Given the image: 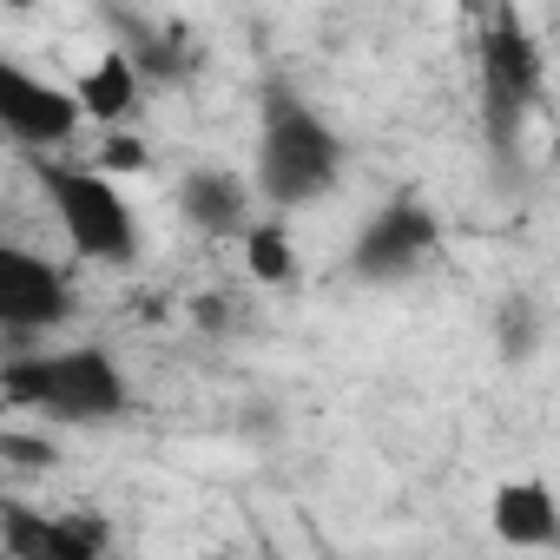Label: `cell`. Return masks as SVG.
I'll return each instance as SVG.
<instances>
[{
    "instance_id": "cell-1",
    "label": "cell",
    "mask_w": 560,
    "mask_h": 560,
    "mask_svg": "<svg viewBox=\"0 0 560 560\" xmlns=\"http://www.w3.org/2000/svg\"><path fill=\"white\" fill-rule=\"evenodd\" d=\"M343 178V139L337 126L304 106L291 86H270L264 93V119H257V165H250V185L270 211H298V205H317L330 198Z\"/></svg>"
},
{
    "instance_id": "cell-2",
    "label": "cell",
    "mask_w": 560,
    "mask_h": 560,
    "mask_svg": "<svg viewBox=\"0 0 560 560\" xmlns=\"http://www.w3.org/2000/svg\"><path fill=\"white\" fill-rule=\"evenodd\" d=\"M14 409L47 416V422H73V429H100L119 422L132 409V383L119 370L113 350L73 343V350H40V357H14L8 376H0Z\"/></svg>"
},
{
    "instance_id": "cell-3",
    "label": "cell",
    "mask_w": 560,
    "mask_h": 560,
    "mask_svg": "<svg viewBox=\"0 0 560 560\" xmlns=\"http://www.w3.org/2000/svg\"><path fill=\"white\" fill-rule=\"evenodd\" d=\"M475 73H481V139L494 152L501 172H514L527 119L547 93V54L534 40V27L514 8H494L475 34Z\"/></svg>"
},
{
    "instance_id": "cell-4",
    "label": "cell",
    "mask_w": 560,
    "mask_h": 560,
    "mask_svg": "<svg viewBox=\"0 0 560 560\" xmlns=\"http://www.w3.org/2000/svg\"><path fill=\"white\" fill-rule=\"evenodd\" d=\"M34 178L73 244V257L126 270L139 257V218L126 205V191L100 172V165H67V159H34Z\"/></svg>"
},
{
    "instance_id": "cell-5",
    "label": "cell",
    "mask_w": 560,
    "mask_h": 560,
    "mask_svg": "<svg viewBox=\"0 0 560 560\" xmlns=\"http://www.w3.org/2000/svg\"><path fill=\"white\" fill-rule=\"evenodd\" d=\"M435 250H442V218L429 211V198L396 191V198L376 205L370 224L357 231V244H350V270L363 277V284H402V277H416Z\"/></svg>"
},
{
    "instance_id": "cell-6",
    "label": "cell",
    "mask_w": 560,
    "mask_h": 560,
    "mask_svg": "<svg viewBox=\"0 0 560 560\" xmlns=\"http://www.w3.org/2000/svg\"><path fill=\"white\" fill-rule=\"evenodd\" d=\"M73 311H80V291L60 264L21 244L0 250V324H8V337H47L73 324Z\"/></svg>"
},
{
    "instance_id": "cell-7",
    "label": "cell",
    "mask_w": 560,
    "mask_h": 560,
    "mask_svg": "<svg viewBox=\"0 0 560 560\" xmlns=\"http://www.w3.org/2000/svg\"><path fill=\"white\" fill-rule=\"evenodd\" d=\"M80 119H86V106H80L73 86H54V80L27 73V67H14V60H0V126H8V139H14L21 152H54V145H67V139L80 132Z\"/></svg>"
},
{
    "instance_id": "cell-8",
    "label": "cell",
    "mask_w": 560,
    "mask_h": 560,
    "mask_svg": "<svg viewBox=\"0 0 560 560\" xmlns=\"http://www.w3.org/2000/svg\"><path fill=\"white\" fill-rule=\"evenodd\" d=\"M0 540H8V560H106L113 553V527L106 514H40L21 494L0 501Z\"/></svg>"
},
{
    "instance_id": "cell-9",
    "label": "cell",
    "mask_w": 560,
    "mask_h": 560,
    "mask_svg": "<svg viewBox=\"0 0 560 560\" xmlns=\"http://www.w3.org/2000/svg\"><path fill=\"white\" fill-rule=\"evenodd\" d=\"M488 527L514 553H547L560 547V494L540 475H508L488 501Z\"/></svg>"
},
{
    "instance_id": "cell-10",
    "label": "cell",
    "mask_w": 560,
    "mask_h": 560,
    "mask_svg": "<svg viewBox=\"0 0 560 560\" xmlns=\"http://www.w3.org/2000/svg\"><path fill=\"white\" fill-rule=\"evenodd\" d=\"M250 198H257V185L250 178H237V172H224V165H198V172H185V185H178V218L198 231V237H244L257 218H250Z\"/></svg>"
},
{
    "instance_id": "cell-11",
    "label": "cell",
    "mask_w": 560,
    "mask_h": 560,
    "mask_svg": "<svg viewBox=\"0 0 560 560\" xmlns=\"http://www.w3.org/2000/svg\"><path fill=\"white\" fill-rule=\"evenodd\" d=\"M139 86H145V73L132 67V54H126V47H106V60H93V67L73 80V93H80L86 119H100L106 132H119V126L139 113Z\"/></svg>"
},
{
    "instance_id": "cell-12",
    "label": "cell",
    "mask_w": 560,
    "mask_h": 560,
    "mask_svg": "<svg viewBox=\"0 0 560 560\" xmlns=\"http://www.w3.org/2000/svg\"><path fill=\"white\" fill-rule=\"evenodd\" d=\"M244 270L257 277V284H291V277H298L291 231L277 224V218H264V224H250V231H244Z\"/></svg>"
},
{
    "instance_id": "cell-13",
    "label": "cell",
    "mask_w": 560,
    "mask_h": 560,
    "mask_svg": "<svg viewBox=\"0 0 560 560\" xmlns=\"http://www.w3.org/2000/svg\"><path fill=\"white\" fill-rule=\"evenodd\" d=\"M139 165H145V145H139L132 132H106V145H100V172L119 178V172H139Z\"/></svg>"
},
{
    "instance_id": "cell-14",
    "label": "cell",
    "mask_w": 560,
    "mask_h": 560,
    "mask_svg": "<svg viewBox=\"0 0 560 560\" xmlns=\"http://www.w3.org/2000/svg\"><path fill=\"white\" fill-rule=\"evenodd\" d=\"M501 350H508V357H527V350H534V304L514 298V304L501 311Z\"/></svg>"
},
{
    "instance_id": "cell-15",
    "label": "cell",
    "mask_w": 560,
    "mask_h": 560,
    "mask_svg": "<svg viewBox=\"0 0 560 560\" xmlns=\"http://www.w3.org/2000/svg\"><path fill=\"white\" fill-rule=\"evenodd\" d=\"M0 455H14V462H54V442H27V435H0Z\"/></svg>"
},
{
    "instance_id": "cell-16",
    "label": "cell",
    "mask_w": 560,
    "mask_h": 560,
    "mask_svg": "<svg viewBox=\"0 0 560 560\" xmlns=\"http://www.w3.org/2000/svg\"><path fill=\"white\" fill-rule=\"evenodd\" d=\"M264 560H291V553H284V547H277V540H264Z\"/></svg>"
},
{
    "instance_id": "cell-17",
    "label": "cell",
    "mask_w": 560,
    "mask_h": 560,
    "mask_svg": "<svg viewBox=\"0 0 560 560\" xmlns=\"http://www.w3.org/2000/svg\"><path fill=\"white\" fill-rule=\"evenodd\" d=\"M205 560H237V553H205Z\"/></svg>"
}]
</instances>
